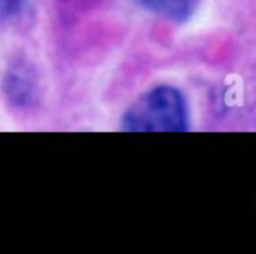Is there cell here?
<instances>
[{
    "label": "cell",
    "mask_w": 256,
    "mask_h": 254,
    "mask_svg": "<svg viewBox=\"0 0 256 254\" xmlns=\"http://www.w3.org/2000/svg\"><path fill=\"white\" fill-rule=\"evenodd\" d=\"M122 129L129 132H186L190 112L178 87L157 85L142 94L122 117Z\"/></svg>",
    "instance_id": "cell-1"
},
{
    "label": "cell",
    "mask_w": 256,
    "mask_h": 254,
    "mask_svg": "<svg viewBox=\"0 0 256 254\" xmlns=\"http://www.w3.org/2000/svg\"><path fill=\"white\" fill-rule=\"evenodd\" d=\"M23 0H0V16H12L20 10Z\"/></svg>",
    "instance_id": "cell-4"
},
{
    "label": "cell",
    "mask_w": 256,
    "mask_h": 254,
    "mask_svg": "<svg viewBox=\"0 0 256 254\" xmlns=\"http://www.w3.org/2000/svg\"><path fill=\"white\" fill-rule=\"evenodd\" d=\"M143 9L169 19L172 23H185L196 9V0H136Z\"/></svg>",
    "instance_id": "cell-2"
},
{
    "label": "cell",
    "mask_w": 256,
    "mask_h": 254,
    "mask_svg": "<svg viewBox=\"0 0 256 254\" xmlns=\"http://www.w3.org/2000/svg\"><path fill=\"white\" fill-rule=\"evenodd\" d=\"M6 92L14 105H26L34 96V80L23 68H14L6 77Z\"/></svg>",
    "instance_id": "cell-3"
}]
</instances>
